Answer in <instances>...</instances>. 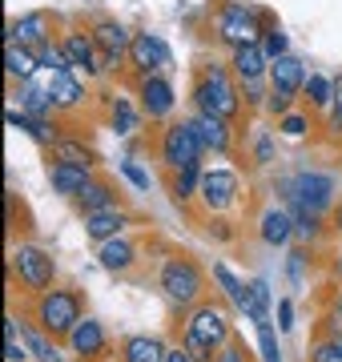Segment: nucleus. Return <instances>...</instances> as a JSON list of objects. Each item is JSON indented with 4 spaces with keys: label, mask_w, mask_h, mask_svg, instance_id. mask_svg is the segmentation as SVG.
<instances>
[{
    "label": "nucleus",
    "mask_w": 342,
    "mask_h": 362,
    "mask_svg": "<svg viewBox=\"0 0 342 362\" xmlns=\"http://www.w3.org/2000/svg\"><path fill=\"white\" fill-rule=\"evenodd\" d=\"M81 206H85V214H101V209H113V194H109L105 185H85V189H81Z\"/></svg>",
    "instance_id": "obj_29"
},
{
    "label": "nucleus",
    "mask_w": 342,
    "mask_h": 362,
    "mask_svg": "<svg viewBox=\"0 0 342 362\" xmlns=\"http://www.w3.org/2000/svg\"><path fill=\"white\" fill-rule=\"evenodd\" d=\"M213 278L222 282L225 298H230V302H234L237 310L246 314V306H250V290H246V286L237 282V278H234V274H230V270H225V266H213Z\"/></svg>",
    "instance_id": "obj_26"
},
{
    "label": "nucleus",
    "mask_w": 342,
    "mask_h": 362,
    "mask_svg": "<svg viewBox=\"0 0 342 362\" xmlns=\"http://www.w3.org/2000/svg\"><path fill=\"white\" fill-rule=\"evenodd\" d=\"M290 318H294V306H290V302H278V326H282V330H290Z\"/></svg>",
    "instance_id": "obj_43"
},
{
    "label": "nucleus",
    "mask_w": 342,
    "mask_h": 362,
    "mask_svg": "<svg viewBox=\"0 0 342 362\" xmlns=\"http://www.w3.org/2000/svg\"><path fill=\"white\" fill-rule=\"evenodd\" d=\"M85 185H89V165H77V161H57L53 165V189L57 194L77 197Z\"/></svg>",
    "instance_id": "obj_13"
},
{
    "label": "nucleus",
    "mask_w": 342,
    "mask_h": 362,
    "mask_svg": "<svg viewBox=\"0 0 342 362\" xmlns=\"http://www.w3.org/2000/svg\"><path fill=\"white\" fill-rule=\"evenodd\" d=\"M286 189H290V197H294L298 206L322 214V209L330 206V194H334V177H326V173H298Z\"/></svg>",
    "instance_id": "obj_5"
},
{
    "label": "nucleus",
    "mask_w": 342,
    "mask_h": 362,
    "mask_svg": "<svg viewBox=\"0 0 342 362\" xmlns=\"http://www.w3.org/2000/svg\"><path fill=\"white\" fill-rule=\"evenodd\" d=\"M37 57L25 49V45H16V40H8V49H4V73L8 77H16V81H28L33 73H37Z\"/></svg>",
    "instance_id": "obj_21"
},
{
    "label": "nucleus",
    "mask_w": 342,
    "mask_h": 362,
    "mask_svg": "<svg viewBox=\"0 0 342 362\" xmlns=\"http://www.w3.org/2000/svg\"><path fill=\"white\" fill-rule=\"evenodd\" d=\"M282 133H286V137H302L306 121H302V117H286V121H282Z\"/></svg>",
    "instance_id": "obj_42"
},
{
    "label": "nucleus",
    "mask_w": 342,
    "mask_h": 362,
    "mask_svg": "<svg viewBox=\"0 0 342 362\" xmlns=\"http://www.w3.org/2000/svg\"><path fill=\"white\" fill-rule=\"evenodd\" d=\"M302 89H306V97H310L314 105H330V101H334V81L318 77V73H314V77H306Z\"/></svg>",
    "instance_id": "obj_30"
},
{
    "label": "nucleus",
    "mask_w": 342,
    "mask_h": 362,
    "mask_svg": "<svg viewBox=\"0 0 342 362\" xmlns=\"http://www.w3.org/2000/svg\"><path fill=\"white\" fill-rule=\"evenodd\" d=\"M125 362H165L158 338H129L125 342Z\"/></svg>",
    "instance_id": "obj_25"
},
{
    "label": "nucleus",
    "mask_w": 342,
    "mask_h": 362,
    "mask_svg": "<svg viewBox=\"0 0 342 362\" xmlns=\"http://www.w3.org/2000/svg\"><path fill=\"white\" fill-rule=\"evenodd\" d=\"M306 85V73H302V61L298 57H278V61H270V89L274 93H286V97H294V93Z\"/></svg>",
    "instance_id": "obj_11"
},
{
    "label": "nucleus",
    "mask_w": 342,
    "mask_h": 362,
    "mask_svg": "<svg viewBox=\"0 0 342 362\" xmlns=\"http://www.w3.org/2000/svg\"><path fill=\"white\" fill-rule=\"evenodd\" d=\"M218 37L234 49H246V45H258V28H254V8L246 4H225L222 21H218Z\"/></svg>",
    "instance_id": "obj_4"
},
{
    "label": "nucleus",
    "mask_w": 342,
    "mask_h": 362,
    "mask_svg": "<svg viewBox=\"0 0 342 362\" xmlns=\"http://www.w3.org/2000/svg\"><path fill=\"white\" fill-rule=\"evenodd\" d=\"M258 338H262V358H266V362H282V354H278V342H274V330H270V322L258 326Z\"/></svg>",
    "instance_id": "obj_36"
},
{
    "label": "nucleus",
    "mask_w": 342,
    "mask_h": 362,
    "mask_svg": "<svg viewBox=\"0 0 342 362\" xmlns=\"http://www.w3.org/2000/svg\"><path fill=\"white\" fill-rule=\"evenodd\" d=\"M37 61H40L45 69H53V73H65V69H73V65H69V57H65V49H57V45H49V40L37 49Z\"/></svg>",
    "instance_id": "obj_31"
},
{
    "label": "nucleus",
    "mask_w": 342,
    "mask_h": 362,
    "mask_svg": "<svg viewBox=\"0 0 342 362\" xmlns=\"http://www.w3.org/2000/svg\"><path fill=\"white\" fill-rule=\"evenodd\" d=\"M93 45H97V40H89L85 33H69L61 49H65V57H69L73 69H89L93 73V69H101V65H93Z\"/></svg>",
    "instance_id": "obj_23"
},
{
    "label": "nucleus",
    "mask_w": 342,
    "mask_h": 362,
    "mask_svg": "<svg viewBox=\"0 0 342 362\" xmlns=\"http://www.w3.org/2000/svg\"><path fill=\"white\" fill-rule=\"evenodd\" d=\"M25 342H28V354H33L37 362H61L57 346H53V342H45L40 334H25Z\"/></svg>",
    "instance_id": "obj_32"
},
{
    "label": "nucleus",
    "mask_w": 342,
    "mask_h": 362,
    "mask_svg": "<svg viewBox=\"0 0 342 362\" xmlns=\"http://www.w3.org/2000/svg\"><path fill=\"white\" fill-rule=\"evenodd\" d=\"M101 266H105V270H129L133 266V246L121 242V238L101 242Z\"/></svg>",
    "instance_id": "obj_24"
},
{
    "label": "nucleus",
    "mask_w": 342,
    "mask_h": 362,
    "mask_svg": "<svg viewBox=\"0 0 342 362\" xmlns=\"http://www.w3.org/2000/svg\"><path fill=\"white\" fill-rule=\"evenodd\" d=\"M314 362H342V346L338 342H322L314 350Z\"/></svg>",
    "instance_id": "obj_40"
},
{
    "label": "nucleus",
    "mask_w": 342,
    "mask_h": 362,
    "mask_svg": "<svg viewBox=\"0 0 342 362\" xmlns=\"http://www.w3.org/2000/svg\"><path fill=\"white\" fill-rule=\"evenodd\" d=\"M234 73H237L242 81H258L262 73H270V57L262 52V45L234 49Z\"/></svg>",
    "instance_id": "obj_15"
},
{
    "label": "nucleus",
    "mask_w": 342,
    "mask_h": 362,
    "mask_svg": "<svg viewBox=\"0 0 342 362\" xmlns=\"http://www.w3.org/2000/svg\"><path fill=\"white\" fill-rule=\"evenodd\" d=\"M161 290L173 298V302H194L201 294V274L194 262H170L161 270Z\"/></svg>",
    "instance_id": "obj_6"
},
{
    "label": "nucleus",
    "mask_w": 342,
    "mask_h": 362,
    "mask_svg": "<svg viewBox=\"0 0 342 362\" xmlns=\"http://www.w3.org/2000/svg\"><path fill=\"white\" fill-rule=\"evenodd\" d=\"M194 97H198L201 113H213V117H234L237 113V93H234V85L225 81L222 69H210V77L198 85Z\"/></svg>",
    "instance_id": "obj_2"
},
{
    "label": "nucleus",
    "mask_w": 342,
    "mask_h": 362,
    "mask_svg": "<svg viewBox=\"0 0 342 362\" xmlns=\"http://www.w3.org/2000/svg\"><path fill=\"white\" fill-rule=\"evenodd\" d=\"M189 334H198L206 346H222L225 338H230V322H225L222 310L201 306V310H194V318H189Z\"/></svg>",
    "instance_id": "obj_9"
},
{
    "label": "nucleus",
    "mask_w": 342,
    "mask_h": 362,
    "mask_svg": "<svg viewBox=\"0 0 342 362\" xmlns=\"http://www.w3.org/2000/svg\"><path fill=\"white\" fill-rule=\"evenodd\" d=\"M165 362H198V358H194L189 350H170V354H165Z\"/></svg>",
    "instance_id": "obj_46"
},
{
    "label": "nucleus",
    "mask_w": 342,
    "mask_h": 362,
    "mask_svg": "<svg viewBox=\"0 0 342 362\" xmlns=\"http://www.w3.org/2000/svg\"><path fill=\"white\" fill-rule=\"evenodd\" d=\"M334 342H338V346H342V322H338V330H334Z\"/></svg>",
    "instance_id": "obj_49"
},
{
    "label": "nucleus",
    "mask_w": 342,
    "mask_h": 362,
    "mask_svg": "<svg viewBox=\"0 0 342 362\" xmlns=\"http://www.w3.org/2000/svg\"><path fill=\"white\" fill-rule=\"evenodd\" d=\"M93 40H97V49H105V65L117 69V61L125 57V49L133 45V37L125 33V25L117 21H101V25L93 28Z\"/></svg>",
    "instance_id": "obj_10"
},
{
    "label": "nucleus",
    "mask_w": 342,
    "mask_h": 362,
    "mask_svg": "<svg viewBox=\"0 0 342 362\" xmlns=\"http://www.w3.org/2000/svg\"><path fill=\"white\" fill-rule=\"evenodd\" d=\"M4 358L8 362L28 358V342H20V322L16 318H4Z\"/></svg>",
    "instance_id": "obj_27"
},
{
    "label": "nucleus",
    "mask_w": 342,
    "mask_h": 362,
    "mask_svg": "<svg viewBox=\"0 0 342 362\" xmlns=\"http://www.w3.org/2000/svg\"><path fill=\"white\" fill-rule=\"evenodd\" d=\"M262 52L270 57V61H278V57H286V33H266V40H262Z\"/></svg>",
    "instance_id": "obj_35"
},
{
    "label": "nucleus",
    "mask_w": 342,
    "mask_h": 362,
    "mask_svg": "<svg viewBox=\"0 0 342 362\" xmlns=\"http://www.w3.org/2000/svg\"><path fill=\"white\" fill-rule=\"evenodd\" d=\"M121 226H125L121 209H101V214H89V218H85V233H89L93 242H109V238H117Z\"/></svg>",
    "instance_id": "obj_22"
},
{
    "label": "nucleus",
    "mask_w": 342,
    "mask_h": 362,
    "mask_svg": "<svg viewBox=\"0 0 342 362\" xmlns=\"http://www.w3.org/2000/svg\"><path fill=\"white\" fill-rule=\"evenodd\" d=\"M121 173H125V177H129L133 185H137V189H149V173H145V169L137 165V161H121Z\"/></svg>",
    "instance_id": "obj_38"
},
{
    "label": "nucleus",
    "mask_w": 342,
    "mask_h": 362,
    "mask_svg": "<svg viewBox=\"0 0 342 362\" xmlns=\"http://www.w3.org/2000/svg\"><path fill=\"white\" fill-rule=\"evenodd\" d=\"M129 57H133V65L141 69L145 77H153L158 69H170V49H165V40L153 37V33H141V37H133L129 45Z\"/></svg>",
    "instance_id": "obj_8"
},
{
    "label": "nucleus",
    "mask_w": 342,
    "mask_h": 362,
    "mask_svg": "<svg viewBox=\"0 0 342 362\" xmlns=\"http://www.w3.org/2000/svg\"><path fill=\"white\" fill-rule=\"evenodd\" d=\"M141 105L149 117H170L173 109V89L161 77H145L141 81Z\"/></svg>",
    "instance_id": "obj_14"
},
{
    "label": "nucleus",
    "mask_w": 342,
    "mask_h": 362,
    "mask_svg": "<svg viewBox=\"0 0 342 362\" xmlns=\"http://www.w3.org/2000/svg\"><path fill=\"white\" fill-rule=\"evenodd\" d=\"M37 314H40V322H45V330H57V334H65V330H73V326L81 322L77 298L65 294V290H53V294L40 298Z\"/></svg>",
    "instance_id": "obj_3"
},
{
    "label": "nucleus",
    "mask_w": 342,
    "mask_h": 362,
    "mask_svg": "<svg viewBox=\"0 0 342 362\" xmlns=\"http://www.w3.org/2000/svg\"><path fill=\"white\" fill-rule=\"evenodd\" d=\"M13 266H16V274H20V282L33 286V290H45V286L53 282V258L37 246H20L13 254Z\"/></svg>",
    "instance_id": "obj_7"
},
{
    "label": "nucleus",
    "mask_w": 342,
    "mask_h": 362,
    "mask_svg": "<svg viewBox=\"0 0 342 362\" xmlns=\"http://www.w3.org/2000/svg\"><path fill=\"white\" fill-rule=\"evenodd\" d=\"M45 28H49L45 13H28V16H20V21L8 28V40L25 45V49H40V45H45Z\"/></svg>",
    "instance_id": "obj_16"
},
{
    "label": "nucleus",
    "mask_w": 342,
    "mask_h": 362,
    "mask_svg": "<svg viewBox=\"0 0 342 362\" xmlns=\"http://www.w3.org/2000/svg\"><path fill=\"white\" fill-rule=\"evenodd\" d=\"M294 233V218L286 209H266L262 214V242L266 246H286Z\"/></svg>",
    "instance_id": "obj_19"
},
{
    "label": "nucleus",
    "mask_w": 342,
    "mask_h": 362,
    "mask_svg": "<svg viewBox=\"0 0 342 362\" xmlns=\"http://www.w3.org/2000/svg\"><path fill=\"white\" fill-rule=\"evenodd\" d=\"M57 149H61V161H77V165H89V153H85L81 145H69V141H61Z\"/></svg>",
    "instance_id": "obj_39"
},
{
    "label": "nucleus",
    "mask_w": 342,
    "mask_h": 362,
    "mask_svg": "<svg viewBox=\"0 0 342 362\" xmlns=\"http://www.w3.org/2000/svg\"><path fill=\"white\" fill-rule=\"evenodd\" d=\"M113 129H117V133H133V129H137V113H133V105L121 101V97H117V109H113Z\"/></svg>",
    "instance_id": "obj_33"
},
{
    "label": "nucleus",
    "mask_w": 342,
    "mask_h": 362,
    "mask_svg": "<svg viewBox=\"0 0 342 362\" xmlns=\"http://www.w3.org/2000/svg\"><path fill=\"white\" fill-rule=\"evenodd\" d=\"M286 109H290L286 93H270V113H286Z\"/></svg>",
    "instance_id": "obj_44"
},
{
    "label": "nucleus",
    "mask_w": 342,
    "mask_h": 362,
    "mask_svg": "<svg viewBox=\"0 0 342 362\" xmlns=\"http://www.w3.org/2000/svg\"><path fill=\"white\" fill-rule=\"evenodd\" d=\"M338 318H342V298H338Z\"/></svg>",
    "instance_id": "obj_50"
},
{
    "label": "nucleus",
    "mask_w": 342,
    "mask_h": 362,
    "mask_svg": "<svg viewBox=\"0 0 342 362\" xmlns=\"http://www.w3.org/2000/svg\"><path fill=\"white\" fill-rule=\"evenodd\" d=\"M69 342H73L77 354H101L105 350V330H101V322L85 318V322H77L69 330Z\"/></svg>",
    "instance_id": "obj_18"
},
{
    "label": "nucleus",
    "mask_w": 342,
    "mask_h": 362,
    "mask_svg": "<svg viewBox=\"0 0 342 362\" xmlns=\"http://www.w3.org/2000/svg\"><path fill=\"white\" fill-rule=\"evenodd\" d=\"M246 93H250V101H262V81H242Z\"/></svg>",
    "instance_id": "obj_47"
},
{
    "label": "nucleus",
    "mask_w": 342,
    "mask_h": 362,
    "mask_svg": "<svg viewBox=\"0 0 342 362\" xmlns=\"http://www.w3.org/2000/svg\"><path fill=\"white\" fill-rule=\"evenodd\" d=\"M49 97H53L57 109H73V105L81 101V81L73 77V69H65V73H53V77H49Z\"/></svg>",
    "instance_id": "obj_20"
},
{
    "label": "nucleus",
    "mask_w": 342,
    "mask_h": 362,
    "mask_svg": "<svg viewBox=\"0 0 342 362\" xmlns=\"http://www.w3.org/2000/svg\"><path fill=\"white\" fill-rule=\"evenodd\" d=\"M201 197H206V206L210 209H225L230 202H234V194H237V177L234 173H225V169H213V173H206L201 177Z\"/></svg>",
    "instance_id": "obj_12"
},
{
    "label": "nucleus",
    "mask_w": 342,
    "mask_h": 362,
    "mask_svg": "<svg viewBox=\"0 0 342 362\" xmlns=\"http://www.w3.org/2000/svg\"><path fill=\"white\" fill-rule=\"evenodd\" d=\"M185 350H189L198 362H210L213 358V346H206V342H201L198 334H189V330H185Z\"/></svg>",
    "instance_id": "obj_37"
},
{
    "label": "nucleus",
    "mask_w": 342,
    "mask_h": 362,
    "mask_svg": "<svg viewBox=\"0 0 342 362\" xmlns=\"http://www.w3.org/2000/svg\"><path fill=\"white\" fill-rule=\"evenodd\" d=\"M330 125L342 129V77L334 81V113H330Z\"/></svg>",
    "instance_id": "obj_41"
},
{
    "label": "nucleus",
    "mask_w": 342,
    "mask_h": 362,
    "mask_svg": "<svg viewBox=\"0 0 342 362\" xmlns=\"http://www.w3.org/2000/svg\"><path fill=\"white\" fill-rule=\"evenodd\" d=\"M189 125L198 129V137H201V145H206V149H218V153H222L225 145H230V129H225V117L201 113V117H194Z\"/></svg>",
    "instance_id": "obj_17"
},
{
    "label": "nucleus",
    "mask_w": 342,
    "mask_h": 362,
    "mask_svg": "<svg viewBox=\"0 0 342 362\" xmlns=\"http://www.w3.org/2000/svg\"><path fill=\"white\" fill-rule=\"evenodd\" d=\"M254 153H258V161H274V149H270V141H266V137H258Z\"/></svg>",
    "instance_id": "obj_45"
},
{
    "label": "nucleus",
    "mask_w": 342,
    "mask_h": 362,
    "mask_svg": "<svg viewBox=\"0 0 342 362\" xmlns=\"http://www.w3.org/2000/svg\"><path fill=\"white\" fill-rule=\"evenodd\" d=\"M194 185H201V177H198V165H189V169H177V181H173V194H177V202L194 194Z\"/></svg>",
    "instance_id": "obj_34"
},
{
    "label": "nucleus",
    "mask_w": 342,
    "mask_h": 362,
    "mask_svg": "<svg viewBox=\"0 0 342 362\" xmlns=\"http://www.w3.org/2000/svg\"><path fill=\"white\" fill-rule=\"evenodd\" d=\"M266 306H270V290H266V282H254L250 286V306H246V318H250L254 326H266L270 318H266Z\"/></svg>",
    "instance_id": "obj_28"
},
{
    "label": "nucleus",
    "mask_w": 342,
    "mask_h": 362,
    "mask_svg": "<svg viewBox=\"0 0 342 362\" xmlns=\"http://www.w3.org/2000/svg\"><path fill=\"white\" fill-rule=\"evenodd\" d=\"M201 137H198V129L185 121V125H170L165 129V137H161V157L170 161L173 169H189V165H198L201 161Z\"/></svg>",
    "instance_id": "obj_1"
},
{
    "label": "nucleus",
    "mask_w": 342,
    "mask_h": 362,
    "mask_svg": "<svg viewBox=\"0 0 342 362\" xmlns=\"http://www.w3.org/2000/svg\"><path fill=\"white\" fill-rule=\"evenodd\" d=\"M218 362H242V350H237V346H225Z\"/></svg>",
    "instance_id": "obj_48"
}]
</instances>
